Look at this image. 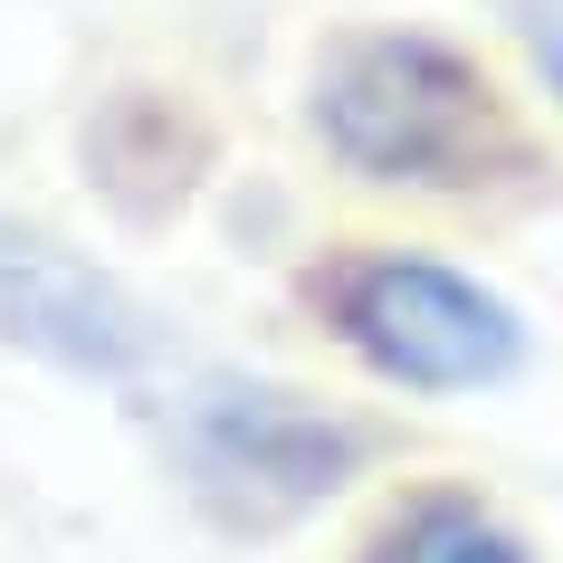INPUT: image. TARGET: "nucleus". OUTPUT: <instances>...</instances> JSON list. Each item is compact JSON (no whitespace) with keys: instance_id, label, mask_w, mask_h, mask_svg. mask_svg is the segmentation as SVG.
Segmentation results:
<instances>
[{"instance_id":"nucleus-4","label":"nucleus","mask_w":563,"mask_h":563,"mask_svg":"<svg viewBox=\"0 0 563 563\" xmlns=\"http://www.w3.org/2000/svg\"><path fill=\"white\" fill-rule=\"evenodd\" d=\"M0 344L77 383H134L163 363V316L58 230L0 210Z\"/></svg>"},{"instance_id":"nucleus-5","label":"nucleus","mask_w":563,"mask_h":563,"mask_svg":"<svg viewBox=\"0 0 563 563\" xmlns=\"http://www.w3.org/2000/svg\"><path fill=\"white\" fill-rule=\"evenodd\" d=\"M354 563H534V544L506 526L477 487H411L373 516V534L354 544Z\"/></svg>"},{"instance_id":"nucleus-1","label":"nucleus","mask_w":563,"mask_h":563,"mask_svg":"<svg viewBox=\"0 0 563 563\" xmlns=\"http://www.w3.org/2000/svg\"><path fill=\"white\" fill-rule=\"evenodd\" d=\"M306 115L344 173L391 191H477L497 173H526V134L506 115L497 77L420 20L325 38L306 77Z\"/></svg>"},{"instance_id":"nucleus-3","label":"nucleus","mask_w":563,"mask_h":563,"mask_svg":"<svg viewBox=\"0 0 563 563\" xmlns=\"http://www.w3.org/2000/svg\"><path fill=\"white\" fill-rule=\"evenodd\" d=\"M325 334L391 391L420 401H468V391H506L526 373V316L468 277V267L430 258V249H344V258L306 287Z\"/></svg>"},{"instance_id":"nucleus-6","label":"nucleus","mask_w":563,"mask_h":563,"mask_svg":"<svg viewBox=\"0 0 563 563\" xmlns=\"http://www.w3.org/2000/svg\"><path fill=\"white\" fill-rule=\"evenodd\" d=\"M526 48H534V77L563 106V0H526Z\"/></svg>"},{"instance_id":"nucleus-2","label":"nucleus","mask_w":563,"mask_h":563,"mask_svg":"<svg viewBox=\"0 0 563 563\" xmlns=\"http://www.w3.org/2000/svg\"><path fill=\"white\" fill-rule=\"evenodd\" d=\"M383 459V430L325 391L267 383V373H191L163 401V468L181 477L191 516L239 544L297 534Z\"/></svg>"}]
</instances>
